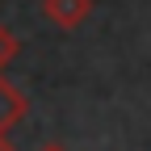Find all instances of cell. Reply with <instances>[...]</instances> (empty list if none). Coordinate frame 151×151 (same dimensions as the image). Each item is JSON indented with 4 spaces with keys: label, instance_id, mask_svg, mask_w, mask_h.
<instances>
[{
    "label": "cell",
    "instance_id": "cell-1",
    "mask_svg": "<svg viewBox=\"0 0 151 151\" xmlns=\"http://www.w3.org/2000/svg\"><path fill=\"white\" fill-rule=\"evenodd\" d=\"M92 0H42V13H46V21H55L59 29H76V25H84L88 17H92Z\"/></svg>",
    "mask_w": 151,
    "mask_h": 151
},
{
    "label": "cell",
    "instance_id": "cell-2",
    "mask_svg": "<svg viewBox=\"0 0 151 151\" xmlns=\"http://www.w3.org/2000/svg\"><path fill=\"white\" fill-rule=\"evenodd\" d=\"M25 113H29V101H25V92L9 84L4 80V71H0V134H9L13 126H21L25 122Z\"/></svg>",
    "mask_w": 151,
    "mask_h": 151
},
{
    "label": "cell",
    "instance_id": "cell-3",
    "mask_svg": "<svg viewBox=\"0 0 151 151\" xmlns=\"http://www.w3.org/2000/svg\"><path fill=\"white\" fill-rule=\"evenodd\" d=\"M17 55H21V38H17L9 25H0V71H4Z\"/></svg>",
    "mask_w": 151,
    "mask_h": 151
},
{
    "label": "cell",
    "instance_id": "cell-4",
    "mask_svg": "<svg viewBox=\"0 0 151 151\" xmlns=\"http://www.w3.org/2000/svg\"><path fill=\"white\" fill-rule=\"evenodd\" d=\"M0 151H17V147H13V139H9V134H0Z\"/></svg>",
    "mask_w": 151,
    "mask_h": 151
},
{
    "label": "cell",
    "instance_id": "cell-5",
    "mask_svg": "<svg viewBox=\"0 0 151 151\" xmlns=\"http://www.w3.org/2000/svg\"><path fill=\"white\" fill-rule=\"evenodd\" d=\"M38 151H67V147H63V143H42Z\"/></svg>",
    "mask_w": 151,
    "mask_h": 151
}]
</instances>
